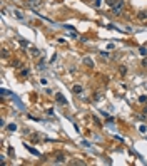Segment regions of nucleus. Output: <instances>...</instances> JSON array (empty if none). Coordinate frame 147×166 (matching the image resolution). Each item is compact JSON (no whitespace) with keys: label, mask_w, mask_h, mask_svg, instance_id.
<instances>
[{"label":"nucleus","mask_w":147,"mask_h":166,"mask_svg":"<svg viewBox=\"0 0 147 166\" xmlns=\"http://www.w3.org/2000/svg\"><path fill=\"white\" fill-rule=\"evenodd\" d=\"M52 160H53V163L60 165V163H65V161H67V156H65V153L59 151V153H55V154L52 156Z\"/></svg>","instance_id":"obj_1"},{"label":"nucleus","mask_w":147,"mask_h":166,"mask_svg":"<svg viewBox=\"0 0 147 166\" xmlns=\"http://www.w3.org/2000/svg\"><path fill=\"white\" fill-rule=\"evenodd\" d=\"M122 10H124V0H119L115 5H112V13L114 15H120Z\"/></svg>","instance_id":"obj_2"},{"label":"nucleus","mask_w":147,"mask_h":166,"mask_svg":"<svg viewBox=\"0 0 147 166\" xmlns=\"http://www.w3.org/2000/svg\"><path fill=\"white\" fill-rule=\"evenodd\" d=\"M27 4L32 7V8H39V7H42L44 0H27Z\"/></svg>","instance_id":"obj_3"},{"label":"nucleus","mask_w":147,"mask_h":166,"mask_svg":"<svg viewBox=\"0 0 147 166\" xmlns=\"http://www.w3.org/2000/svg\"><path fill=\"white\" fill-rule=\"evenodd\" d=\"M72 92H74V94H77V96H79V94H82V92H84V87L80 86V84H75V86L72 87Z\"/></svg>","instance_id":"obj_4"},{"label":"nucleus","mask_w":147,"mask_h":166,"mask_svg":"<svg viewBox=\"0 0 147 166\" xmlns=\"http://www.w3.org/2000/svg\"><path fill=\"white\" fill-rule=\"evenodd\" d=\"M82 62H84L87 67H94V60L90 59V57H84V59H82Z\"/></svg>","instance_id":"obj_5"},{"label":"nucleus","mask_w":147,"mask_h":166,"mask_svg":"<svg viewBox=\"0 0 147 166\" xmlns=\"http://www.w3.org/2000/svg\"><path fill=\"white\" fill-rule=\"evenodd\" d=\"M13 15H15L17 19H20V20H25V15L22 13V10H17V8H15V10H13Z\"/></svg>","instance_id":"obj_6"},{"label":"nucleus","mask_w":147,"mask_h":166,"mask_svg":"<svg viewBox=\"0 0 147 166\" xmlns=\"http://www.w3.org/2000/svg\"><path fill=\"white\" fill-rule=\"evenodd\" d=\"M28 74H30V69H28V67H24V69L20 71V76H22V77H27Z\"/></svg>","instance_id":"obj_7"},{"label":"nucleus","mask_w":147,"mask_h":166,"mask_svg":"<svg viewBox=\"0 0 147 166\" xmlns=\"http://www.w3.org/2000/svg\"><path fill=\"white\" fill-rule=\"evenodd\" d=\"M70 165H72V166H84V165H85V161H82V160H75V161H70Z\"/></svg>","instance_id":"obj_8"},{"label":"nucleus","mask_w":147,"mask_h":166,"mask_svg":"<svg viewBox=\"0 0 147 166\" xmlns=\"http://www.w3.org/2000/svg\"><path fill=\"white\" fill-rule=\"evenodd\" d=\"M55 97H57V101H59V102H62V104H67L65 97H64V96H62V94H57V96H55Z\"/></svg>","instance_id":"obj_9"},{"label":"nucleus","mask_w":147,"mask_h":166,"mask_svg":"<svg viewBox=\"0 0 147 166\" xmlns=\"http://www.w3.org/2000/svg\"><path fill=\"white\" fill-rule=\"evenodd\" d=\"M12 66H13V67H17V69H19V67H22V62H20L19 59H13V60H12Z\"/></svg>","instance_id":"obj_10"},{"label":"nucleus","mask_w":147,"mask_h":166,"mask_svg":"<svg viewBox=\"0 0 147 166\" xmlns=\"http://www.w3.org/2000/svg\"><path fill=\"white\" fill-rule=\"evenodd\" d=\"M137 17H139L140 20H146L147 19V12H139L137 13Z\"/></svg>","instance_id":"obj_11"},{"label":"nucleus","mask_w":147,"mask_h":166,"mask_svg":"<svg viewBox=\"0 0 147 166\" xmlns=\"http://www.w3.org/2000/svg\"><path fill=\"white\" fill-rule=\"evenodd\" d=\"M2 57H3V59H7V57H8V49H7V47H3V49H2Z\"/></svg>","instance_id":"obj_12"},{"label":"nucleus","mask_w":147,"mask_h":166,"mask_svg":"<svg viewBox=\"0 0 147 166\" xmlns=\"http://www.w3.org/2000/svg\"><path fill=\"white\" fill-rule=\"evenodd\" d=\"M119 72L122 74V76H126V74H127V67L126 66H120L119 67Z\"/></svg>","instance_id":"obj_13"},{"label":"nucleus","mask_w":147,"mask_h":166,"mask_svg":"<svg viewBox=\"0 0 147 166\" xmlns=\"http://www.w3.org/2000/svg\"><path fill=\"white\" fill-rule=\"evenodd\" d=\"M7 129H8V131H17V124H8V126H7Z\"/></svg>","instance_id":"obj_14"},{"label":"nucleus","mask_w":147,"mask_h":166,"mask_svg":"<svg viewBox=\"0 0 147 166\" xmlns=\"http://www.w3.org/2000/svg\"><path fill=\"white\" fill-rule=\"evenodd\" d=\"M139 54H140V55H144V57H146V55H147V49H144V47H140V49H139Z\"/></svg>","instance_id":"obj_15"},{"label":"nucleus","mask_w":147,"mask_h":166,"mask_svg":"<svg viewBox=\"0 0 147 166\" xmlns=\"http://www.w3.org/2000/svg\"><path fill=\"white\" fill-rule=\"evenodd\" d=\"M0 165H3V166L7 165V158H5V156H3V154L0 156Z\"/></svg>","instance_id":"obj_16"},{"label":"nucleus","mask_w":147,"mask_h":166,"mask_svg":"<svg viewBox=\"0 0 147 166\" xmlns=\"http://www.w3.org/2000/svg\"><path fill=\"white\" fill-rule=\"evenodd\" d=\"M140 66L144 67V69H147V55L144 57V59H142V64H140Z\"/></svg>","instance_id":"obj_17"},{"label":"nucleus","mask_w":147,"mask_h":166,"mask_svg":"<svg viewBox=\"0 0 147 166\" xmlns=\"http://www.w3.org/2000/svg\"><path fill=\"white\" fill-rule=\"evenodd\" d=\"M139 102H147V96H140V97H139Z\"/></svg>","instance_id":"obj_18"},{"label":"nucleus","mask_w":147,"mask_h":166,"mask_svg":"<svg viewBox=\"0 0 147 166\" xmlns=\"http://www.w3.org/2000/svg\"><path fill=\"white\" fill-rule=\"evenodd\" d=\"M117 2H119V0H107V4H109V5H115Z\"/></svg>","instance_id":"obj_19"},{"label":"nucleus","mask_w":147,"mask_h":166,"mask_svg":"<svg viewBox=\"0 0 147 166\" xmlns=\"http://www.w3.org/2000/svg\"><path fill=\"white\" fill-rule=\"evenodd\" d=\"M32 54H33V55H40V50H37V49H33V50H32Z\"/></svg>","instance_id":"obj_20"},{"label":"nucleus","mask_w":147,"mask_h":166,"mask_svg":"<svg viewBox=\"0 0 147 166\" xmlns=\"http://www.w3.org/2000/svg\"><path fill=\"white\" fill-rule=\"evenodd\" d=\"M100 55H102V57H105V59H107V57H109V52H100Z\"/></svg>","instance_id":"obj_21"},{"label":"nucleus","mask_w":147,"mask_h":166,"mask_svg":"<svg viewBox=\"0 0 147 166\" xmlns=\"http://www.w3.org/2000/svg\"><path fill=\"white\" fill-rule=\"evenodd\" d=\"M94 2H95V5H100V2H102V0H94Z\"/></svg>","instance_id":"obj_22"},{"label":"nucleus","mask_w":147,"mask_h":166,"mask_svg":"<svg viewBox=\"0 0 147 166\" xmlns=\"http://www.w3.org/2000/svg\"><path fill=\"white\" fill-rule=\"evenodd\" d=\"M144 116H147V106H144Z\"/></svg>","instance_id":"obj_23"},{"label":"nucleus","mask_w":147,"mask_h":166,"mask_svg":"<svg viewBox=\"0 0 147 166\" xmlns=\"http://www.w3.org/2000/svg\"><path fill=\"white\" fill-rule=\"evenodd\" d=\"M20 2H25V0H20Z\"/></svg>","instance_id":"obj_24"}]
</instances>
